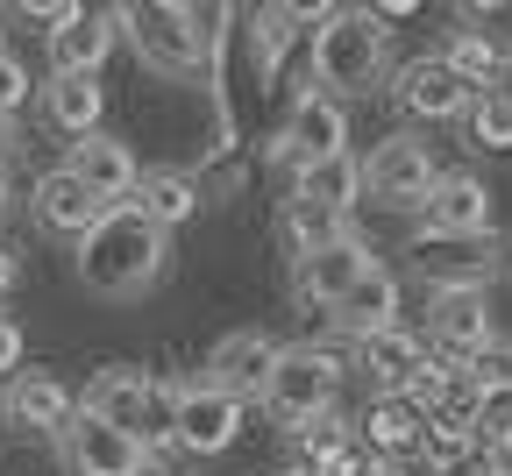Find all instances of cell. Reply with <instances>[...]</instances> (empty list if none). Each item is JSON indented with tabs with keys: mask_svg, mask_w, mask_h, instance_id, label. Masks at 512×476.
<instances>
[{
	"mask_svg": "<svg viewBox=\"0 0 512 476\" xmlns=\"http://www.w3.org/2000/svg\"><path fill=\"white\" fill-rule=\"evenodd\" d=\"M164 263H171V235L157 221H143L136 207H107L100 228L79 242L72 270H79V285L93 299H143L157 278H164Z\"/></svg>",
	"mask_w": 512,
	"mask_h": 476,
	"instance_id": "cell-1",
	"label": "cell"
},
{
	"mask_svg": "<svg viewBox=\"0 0 512 476\" xmlns=\"http://www.w3.org/2000/svg\"><path fill=\"white\" fill-rule=\"evenodd\" d=\"M79 413L100 420V427H121V434H136L150 455L171 448V413H178V384L150 377L143 363H107L86 377L79 391Z\"/></svg>",
	"mask_w": 512,
	"mask_h": 476,
	"instance_id": "cell-2",
	"label": "cell"
},
{
	"mask_svg": "<svg viewBox=\"0 0 512 476\" xmlns=\"http://www.w3.org/2000/svg\"><path fill=\"white\" fill-rule=\"evenodd\" d=\"M384 29L370 8H335L328 22L313 29V93L328 100H356L384 79Z\"/></svg>",
	"mask_w": 512,
	"mask_h": 476,
	"instance_id": "cell-3",
	"label": "cell"
},
{
	"mask_svg": "<svg viewBox=\"0 0 512 476\" xmlns=\"http://www.w3.org/2000/svg\"><path fill=\"white\" fill-rule=\"evenodd\" d=\"M121 36L157 79H200L207 72V43L192 29V8H178V0H128Z\"/></svg>",
	"mask_w": 512,
	"mask_h": 476,
	"instance_id": "cell-4",
	"label": "cell"
},
{
	"mask_svg": "<svg viewBox=\"0 0 512 476\" xmlns=\"http://www.w3.org/2000/svg\"><path fill=\"white\" fill-rule=\"evenodd\" d=\"M342 356L335 349H320V342H299L278 356L271 384H264V405H271V420L299 427V420H328L335 413V398H342Z\"/></svg>",
	"mask_w": 512,
	"mask_h": 476,
	"instance_id": "cell-5",
	"label": "cell"
},
{
	"mask_svg": "<svg viewBox=\"0 0 512 476\" xmlns=\"http://www.w3.org/2000/svg\"><path fill=\"white\" fill-rule=\"evenodd\" d=\"M491 235V185L477 171H441L413 207V242H484Z\"/></svg>",
	"mask_w": 512,
	"mask_h": 476,
	"instance_id": "cell-6",
	"label": "cell"
},
{
	"mask_svg": "<svg viewBox=\"0 0 512 476\" xmlns=\"http://www.w3.org/2000/svg\"><path fill=\"white\" fill-rule=\"evenodd\" d=\"M434 178H441V164H434V150L420 143V135H384V143L363 157V199L399 207V214L420 207V199L434 192Z\"/></svg>",
	"mask_w": 512,
	"mask_h": 476,
	"instance_id": "cell-7",
	"label": "cell"
},
{
	"mask_svg": "<svg viewBox=\"0 0 512 476\" xmlns=\"http://www.w3.org/2000/svg\"><path fill=\"white\" fill-rule=\"evenodd\" d=\"M242 420H249V405H242V398H228V391H214L207 377H200V384H178L171 448L200 455V462H214V455H228V448L242 441Z\"/></svg>",
	"mask_w": 512,
	"mask_h": 476,
	"instance_id": "cell-8",
	"label": "cell"
},
{
	"mask_svg": "<svg viewBox=\"0 0 512 476\" xmlns=\"http://www.w3.org/2000/svg\"><path fill=\"white\" fill-rule=\"evenodd\" d=\"M342 150H349V107L306 86V93L292 100L285 128H278L271 157H278V164H292V171H306V164H328V157H342Z\"/></svg>",
	"mask_w": 512,
	"mask_h": 476,
	"instance_id": "cell-9",
	"label": "cell"
},
{
	"mask_svg": "<svg viewBox=\"0 0 512 476\" xmlns=\"http://www.w3.org/2000/svg\"><path fill=\"white\" fill-rule=\"evenodd\" d=\"M498 342L491 327V292H434L427 299V356L441 363H470L477 349Z\"/></svg>",
	"mask_w": 512,
	"mask_h": 476,
	"instance_id": "cell-10",
	"label": "cell"
},
{
	"mask_svg": "<svg viewBox=\"0 0 512 476\" xmlns=\"http://www.w3.org/2000/svg\"><path fill=\"white\" fill-rule=\"evenodd\" d=\"M64 462H72V476H164L157 455H150L136 434L100 427V420H86V413L64 427Z\"/></svg>",
	"mask_w": 512,
	"mask_h": 476,
	"instance_id": "cell-11",
	"label": "cell"
},
{
	"mask_svg": "<svg viewBox=\"0 0 512 476\" xmlns=\"http://www.w3.org/2000/svg\"><path fill=\"white\" fill-rule=\"evenodd\" d=\"M278 356H285V342H271L264 327H235V334H221L214 356H207V384L249 405V398H264V384H271Z\"/></svg>",
	"mask_w": 512,
	"mask_h": 476,
	"instance_id": "cell-12",
	"label": "cell"
},
{
	"mask_svg": "<svg viewBox=\"0 0 512 476\" xmlns=\"http://www.w3.org/2000/svg\"><path fill=\"white\" fill-rule=\"evenodd\" d=\"M64 171H72L100 207H128L136 199V185H143V164H136V150L121 143V135H86V143H72V157H64Z\"/></svg>",
	"mask_w": 512,
	"mask_h": 476,
	"instance_id": "cell-13",
	"label": "cell"
},
{
	"mask_svg": "<svg viewBox=\"0 0 512 476\" xmlns=\"http://www.w3.org/2000/svg\"><path fill=\"white\" fill-rule=\"evenodd\" d=\"M392 100H399V114H413V121H456V114L477 107V93L448 72V57H413V64H399Z\"/></svg>",
	"mask_w": 512,
	"mask_h": 476,
	"instance_id": "cell-14",
	"label": "cell"
},
{
	"mask_svg": "<svg viewBox=\"0 0 512 476\" xmlns=\"http://www.w3.org/2000/svg\"><path fill=\"white\" fill-rule=\"evenodd\" d=\"M370 263H377V256H370V242L349 228L342 242H328V249H313V256H299V263H292V292H299L306 306H320V313H335V299L363 278Z\"/></svg>",
	"mask_w": 512,
	"mask_h": 476,
	"instance_id": "cell-15",
	"label": "cell"
},
{
	"mask_svg": "<svg viewBox=\"0 0 512 476\" xmlns=\"http://www.w3.org/2000/svg\"><path fill=\"white\" fill-rule=\"evenodd\" d=\"M498 263H505L498 235H484V242H413V270L427 278V292H484Z\"/></svg>",
	"mask_w": 512,
	"mask_h": 476,
	"instance_id": "cell-16",
	"label": "cell"
},
{
	"mask_svg": "<svg viewBox=\"0 0 512 476\" xmlns=\"http://www.w3.org/2000/svg\"><path fill=\"white\" fill-rule=\"evenodd\" d=\"M29 214H36V228H50V235H72V242H86L93 228H100V199L64 171V164H50V171H36V192H29Z\"/></svg>",
	"mask_w": 512,
	"mask_h": 476,
	"instance_id": "cell-17",
	"label": "cell"
},
{
	"mask_svg": "<svg viewBox=\"0 0 512 476\" xmlns=\"http://www.w3.org/2000/svg\"><path fill=\"white\" fill-rule=\"evenodd\" d=\"M121 43V8H86L72 29L50 36V72L57 79H100V64Z\"/></svg>",
	"mask_w": 512,
	"mask_h": 476,
	"instance_id": "cell-18",
	"label": "cell"
},
{
	"mask_svg": "<svg viewBox=\"0 0 512 476\" xmlns=\"http://www.w3.org/2000/svg\"><path fill=\"white\" fill-rule=\"evenodd\" d=\"M356 363H363V377L377 384V398H406V384L427 370V334H413V327L399 320V327L370 334V342H356Z\"/></svg>",
	"mask_w": 512,
	"mask_h": 476,
	"instance_id": "cell-19",
	"label": "cell"
},
{
	"mask_svg": "<svg viewBox=\"0 0 512 476\" xmlns=\"http://www.w3.org/2000/svg\"><path fill=\"white\" fill-rule=\"evenodd\" d=\"M349 342H370V334H384V327H399V278L384 263H370L363 278L335 299V313H328Z\"/></svg>",
	"mask_w": 512,
	"mask_h": 476,
	"instance_id": "cell-20",
	"label": "cell"
},
{
	"mask_svg": "<svg viewBox=\"0 0 512 476\" xmlns=\"http://www.w3.org/2000/svg\"><path fill=\"white\" fill-rule=\"evenodd\" d=\"M8 420H15V427H36V434H57V441H64V427L79 420V391H64L50 370H22V377L8 384Z\"/></svg>",
	"mask_w": 512,
	"mask_h": 476,
	"instance_id": "cell-21",
	"label": "cell"
},
{
	"mask_svg": "<svg viewBox=\"0 0 512 476\" xmlns=\"http://www.w3.org/2000/svg\"><path fill=\"white\" fill-rule=\"evenodd\" d=\"M356 434H363V455H370V462H413L420 441H427V420L413 413L406 398H377Z\"/></svg>",
	"mask_w": 512,
	"mask_h": 476,
	"instance_id": "cell-22",
	"label": "cell"
},
{
	"mask_svg": "<svg viewBox=\"0 0 512 476\" xmlns=\"http://www.w3.org/2000/svg\"><path fill=\"white\" fill-rule=\"evenodd\" d=\"M100 114H107V86L100 79H43V121L57 135H72V143H86V135H100Z\"/></svg>",
	"mask_w": 512,
	"mask_h": 476,
	"instance_id": "cell-23",
	"label": "cell"
},
{
	"mask_svg": "<svg viewBox=\"0 0 512 476\" xmlns=\"http://www.w3.org/2000/svg\"><path fill=\"white\" fill-rule=\"evenodd\" d=\"M292 199H299V207L335 214V221H349V207L363 199V164L349 150L328 157V164H306V171H292Z\"/></svg>",
	"mask_w": 512,
	"mask_h": 476,
	"instance_id": "cell-24",
	"label": "cell"
},
{
	"mask_svg": "<svg viewBox=\"0 0 512 476\" xmlns=\"http://www.w3.org/2000/svg\"><path fill=\"white\" fill-rule=\"evenodd\" d=\"M128 207L171 235V228H185L192 214H200V178H185V171H143V185H136Z\"/></svg>",
	"mask_w": 512,
	"mask_h": 476,
	"instance_id": "cell-25",
	"label": "cell"
},
{
	"mask_svg": "<svg viewBox=\"0 0 512 476\" xmlns=\"http://www.w3.org/2000/svg\"><path fill=\"white\" fill-rule=\"evenodd\" d=\"M448 72H456L470 93H484V86H498V72H505V64H512V50L498 43V36H484V29H456V36H448Z\"/></svg>",
	"mask_w": 512,
	"mask_h": 476,
	"instance_id": "cell-26",
	"label": "cell"
},
{
	"mask_svg": "<svg viewBox=\"0 0 512 476\" xmlns=\"http://www.w3.org/2000/svg\"><path fill=\"white\" fill-rule=\"evenodd\" d=\"M299 36V8H256L249 15V64H256V79H278L285 72V50Z\"/></svg>",
	"mask_w": 512,
	"mask_h": 476,
	"instance_id": "cell-27",
	"label": "cell"
},
{
	"mask_svg": "<svg viewBox=\"0 0 512 476\" xmlns=\"http://www.w3.org/2000/svg\"><path fill=\"white\" fill-rule=\"evenodd\" d=\"M470 135H477L484 150H512V64L498 72V86L477 93V107H470Z\"/></svg>",
	"mask_w": 512,
	"mask_h": 476,
	"instance_id": "cell-28",
	"label": "cell"
},
{
	"mask_svg": "<svg viewBox=\"0 0 512 476\" xmlns=\"http://www.w3.org/2000/svg\"><path fill=\"white\" fill-rule=\"evenodd\" d=\"M342 235H349V221H335V214H320V207H299V199H285V242H292V263L313 256V249H328V242H342Z\"/></svg>",
	"mask_w": 512,
	"mask_h": 476,
	"instance_id": "cell-29",
	"label": "cell"
},
{
	"mask_svg": "<svg viewBox=\"0 0 512 476\" xmlns=\"http://www.w3.org/2000/svg\"><path fill=\"white\" fill-rule=\"evenodd\" d=\"M470 427H477V441H484V448L512 434V384H498V391H477V413H470Z\"/></svg>",
	"mask_w": 512,
	"mask_h": 476,
	"instance_id": "cell-30",
	"label": "cell"
},
{
	"mask_svg": "<svg viewBox=\"0 0 512 476\" xmlns=\"http://www.w3.org/2000/svg\"><path fill=\"white\" fill-rule=\"evenodd\" d=\"M306 476H370V455H363V441L349 434V441H335V448L306 455Z\"/></svg>",
	"mask_w": 512,
	"mask_h": 476,
	"instance_id": "cell-31",
	"label": "cell"
},
{
	"mask_svg": "<svg viewBox=\"0 0 512 476\" xmlns=\"http://www.w3.org/2000/svg\"><path fill=\"white\" fill-rule=\"evenodd\" d=\"M456 370H463L477 391H498V384H512V349H505V342H491V349H477V356H470V363H456Z\"/></svg>",
	"mask_w": 512,
	"mask_h": 476,
	"instance_id": "cell-32",
	"label": "cell"
},
{
	"mask_svg": "<svg viewBox=\"0 0 512 476\" xmlns=\"http://www.w3.org/2000/svg\"><path fill=\"white\" fill-rule=\"evenodd\" d=\"M29 93H36V79H29V64L8 50V57H0V121H8V114H22L29 107Z\"/></svg>",
	"mask_w": 512,
	"mask_h": 476,
	"instance_id": "cell-33",
	"label": "cell"
},
{
	"mask_svg": "<svg viewBox=\"0 0 512 476\" xmlns=\"http://www.w3.org/2000/svg\"><path fill=\"white\" fill-rule=\"evenodd\" d=\"M22 15H29V22H43V29L57 36V29H72V22H79L86 8H79V0H29V8H22Z\"/></svg>",
	"mask_w": 512,
	"mask_h": 476,
	"instance_id": "cell-34",
	"label": "cell"
},
{
	"mask_svg": "<svg viewBox=\"0 0 512 476\" xmlns=\"http://www.w3.org/2000/svg\"><path fill=\"white\" fill-rule=\"evenodd\" d=\"M22 356H29V342H22L15 313H0V377H22Z\"/></svg>",
	"mask_w": 512,
	"mask_h": 476,
	"instance_id": "cell-35",
	"label": "cell"
},
{
	"mask_svg": "<svg viewBox=\"0 0 512 476\" xmlns=\"http://www.w3.org/2000/svg\"><path fill=\"white\" fill-rule=\"evenodd\" d=\"M15 278H22V249H15V242H0V299L15 292Z\"/></svg>",
	"mask_w": 512,
	"mask_h": 476,
	"instance_id": "cell-36",
	"label": "cell"
},
{
	"mask_svg": "<svg viewBox=\"0 0 512 476\" xmlns=\"http://www.w3.org/2000/svg\"><path fill=\"white\" fill-rule=\"evenodd\" d=\"M370 15H377V29H384V22H413L420 8H413V0H377V8H370Z\"/></svg>",
	"mask_w": 512,
	"mask_h": 476,
	"instance_id": "cell-37",
	"label": "cell"
},
{
	"mask_svg": "<svg viewBox=\"0 0 512 476\" xmlns=\"http://www.w3.org/2000/svg\"><path fill=\"white\" fill-rule=\"evenodd\" d=\"M484 469H491V476H512V434H505V441H491V448H484Z\"/></svg>",
	"mask_w": 512,
	"mask_h": 476,
	"instance_id": "cell-38",
	"label": "cell"
},
{
	"mask_svg": "<svg viewBox=\"0 0 512 476\" xmlns=\"http://www.w3.org/2000/svg\"><path fill=\"white\" fill-rule=\"evenodd\" d=\"M8 207H15V185H8V164H0V221H8Z\"/></svg>",
	"mask_w": 512,
	"mask_h": 476,
	"instance_id": "cell-39",
	"label": "cell"
},
{
	"mask_svg": "<svg viewBox=\"0 0 512 476\" xmlns=\"http://www.w3.org/2000/svg\"><path fill=\"white\" fill-rule=\"evenodd\" d=\"M0 420H8V398H0Z\"/></svg>",
	"mask_w": 512,
	"mask_h": 476,
	"instance_id": "cell-40",
	"label": "cell"
},
{
	"mask_svg": "<svg viewBox=\"0 0 512 476\" xmlns=\"http://www.w3.org/2000/svg\"><path fill=\"white\" fill-rule=\"evenodd\" d=\"M0 57H8V36H0Z\"/></svg>",
	"mask_w": 512,
	"mask_h": 476,
	"instance_id": "cell-41",
	"label": "cell"
}]
</instances>
